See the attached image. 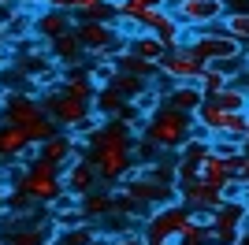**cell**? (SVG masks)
<instances>
[{
  "mask_svg": "<svg viewBox=\"0 0 249 245\" xmlns=\"http://www.w3.org/2000/svg\"><path fill=\"white\" fill-rule=\"evenodd\" d=\"M93 141V156L89 160L97 163V171H101V182H123L126 175L134 171V163H130V153H134V141H130V130L119 126V122H108L101 134L89 138Z\"/></svg>",
  "mask_w": 249,
  "mask_h": 245,
  "instance_id": "cell-1",
  "label": "cell"
},
{
  "mask_svg": "<svg viewBox=\"0 0 249 245\" xmlns=\"http://www.w3.org/2000/svg\"><path fill=\"white\" fill-rule=\"evenodd\" d=\"M194 134H197L194 115H182V112H175V108H160V112L149 115L145 126H142L145 145H153V149H160V153H178Z\"/></svg>",
  "mask_w": 249,
  "mask_h": 245,
  "instance_id": "cell-2",
  "label": "cell"
},
{
  "mask_svg": "<svg viewBox=\"0 0 249 245\" xmlns=\"http://www.w3.org/2000/svg\"><path fill=\"white\" fill-rule=\"evenodd\" d=\"M56 197H67V190H63V171L56 167V163L49 160H34L30 167H26V175H22L19 182V193H15V204H30V201H45L56 208Z\"/></svg>",
  "mask_w": 249,
  "mask_h": 245,
  "instance_id": "cell-3",
  "label": "cell"
},
{
  "mask_svg": "<svg viewBox=\"0 0 249 245\" xmlns=\"http://www.w3.org/2000/svg\"><path fill=\"white\" fill-rule=\"evenodd\" d=\"M190 208L178 201H167L160 204V208H153V212L145 215V230H142V242L145 245H178V238H182V227L190 223Z\"/></svg>",
  "mask_w": 249,
  "mask_h": 245,
  "instance_id": "cell-4",
  "label": "cell"
},
{
  "mask_svg": "<svg viewBox=\"0 0 249 245\" xmlns=\"http://www.w3.org/2000/svg\"><path fill=\"white\" fill-rule=\"evenodd\" d=\"M175 19L190 30H212L227 19V0H175Z\"/></svg>",
  "mask_w": 249,
  "mask_h": 245,
  "instance_id": "cell-5",
  "label": "cell"
},
{
  "mask_svg": "<svg viewBox=\"0 0 249 245\" xmlns=\"http://www.w3.org/2000/svg\"><path fill=\"white\" fill-rule=\"evenodd\" d=\"M41 104H45V115L56 122V130H67V134H74V126L93 112V104L74 101L71 93H63V89H49L41 97Z\"/></svg>",
  "mask_w": 249,
  "mask_h": 245,
  "instance_id": "cell-6",
  "label": "cell"
},
{
  "mask_svg": "<svg viewBox=\"0 0 249 245\" xmlns=\"http://www.w3.org/2000/svg\"><path fill=\"white\" fill-rule=\"evenodd\" d=\"M190 52H194V56L208 67V63H219V60L246 56V45L234 41L231 34H223V30H201L197 37H194V45H190Z\"/></svg>",
  "mask_w": 249,
  "mask_h": 245,
  "instance_id": "cell-7",
  "label": "cell"
},
{
  "mask_svg": "<svg viewBox=\"0 0 249 245\" xmlns=\"http://www.w3.org/2000/svg\"><path fill=\"white\" fill-rule=\"evenodd\" d=\"M156 71H160V78L167 86H197V78L205 74V63L190 49H167V56L160 60Z\"/></svg>",
  "mask_w": 249,
  "mask_h": 245,
  "instance_id": "cell-8",
  "label": "cell"
},
{
  "mask_svg": "<svg viewBox=\"0 0 249 245\" xmlns=\"http://www.w3.org/2000/svg\"><path fill=\"white\" fill-rule=\"evenodd\" d=\"M78 41H82L86 52H93L97 60H115L119 56V34H115V26H108V22H93V19H78Z\"/></svg>",
  "mask_w": 249,
  "mask_h": 245,
  "instance_id": "cell-9",
  "label": "cell"
},
{
  "mask_svg": "<svg viewBox=\"0 0 249 245\" xmlns=\"http://www.w3.org/2000/svg\"><path fill=\"white\" fill-rule=\"evenodd\" d=\"M97 186H101V171H97V163L89 156H78L71 167H63V190L74 197V201H82L86 193H93Z\"/></svg>",
  "mask_w": 249,
  "mask_h": 245,
  "instance_id": "cell-10",
  "label": "cell"
},
{
  "mask_svg": "<svg viewBox=\"0 0 249 245\" xmlns=\"http://www.w3.org/2000/svg\"><path fill=\"white\" fill-rule=\"evenodd\" d=\"M175 193L182 197V204H186L194 215H212V212H219L223 208V193L219 190H212V186H205V182H190V186H175Z\"/></svg>",
  "mask_w": 249,
  "mask_h": 245,
  "instance_id": "cell-11",
  "label": "cell"
},
{
  "mask_svg": "<svg viewBox=\"0 0 249 245\" xmlns=\"http://www.w3.org/2000/svg\"><path fill=\"white\" fill-rule=\"evenodd\" d=\"M45 119V104L30 93H15L4 101V126H30V122Z\"/></svg>",
  "mask_w": 249,
  "mask_h": 245,
  "instance_id": "cell-12",
  "label": "cell"
},
{
  "mask_svg": "<svg viewBox=\"0 0 249 245\" xmlns=\"http://www.w3.org/2000/svg\"><path fill=\"white\" fill-rule=\"evenodd\" d=\"M142 30L153 34V37H160L167 49H175L178 41H182V30H186V26L175 19V11H171V8H164V11H149L145 19H142Z\"/></svg>",
  "mask_w": 249,
  "mask_h": 245,
  "instance_id": "cell-13",
  "label": "cell"
},
{
  "mask_svg": "<svg viewBox=\"0 0 249 245\" xmlns=\"http://www.w3.org/2000/svg\"><path fill=\"white\" fill-rule=\"evenodd\" d=\"M74 26H78V19H74L71 11H52V8H41L37 15H34V30H37V37H41L45 45H52V41L63 37V34H71Z\"/></svg>",
  "mask_w": 249,
  "mask_h": 245,
  "instance_id": "cell-14",
  "label": "cell"
},
{
  "mask_svg": "<svg viewBox=\"0 0 249 245\" xmlns=\"http://www.w3.org/2000/svg\"><path fill=\"white\" fill-rule=\"evenodd\" d=\"M78 156H82V149H78V138H74V134H67V130H56L49 141L41 145V160L56 163L60 171H63V167H71Z\"/></svg>",
  "mask_w": 249,
  "mask_h": 245,
  "instance_id": "cell-15",
  "label": "cell"
},
{
  "mask_svg": "<svg viewBox=\"0 0 249 245\" xmlns=\"http://www.w3.org/2000/svg\"><path fill=\"white\" fill-rule=\"evenodd\" d=\"M49 227L56 230V234H71V230L86 227V215H82V208H78V201H74L71 193H67V201H60L56 208H52V219H49Z\"/></svg>",
  "mask_w": 249,
  "mask_h": 245,
  "instance_id": "cell-16",
  "label": "cell"
},
{
  "mask_svg": "<svg viewBox=\"0 0 249 245\" xmlns=\"http://www.w3.org/2000/svg\"><path fill=\"white\" fill-rule=\"evenodd\" d=\"M197 182H205V186H212V190H219V193H223V190L234 182V178H231V163L208 153L205 160H201V167H197Z\"/></svg>",
  "mask_w": 249,
  "mask_h": 245,
  "instance_id": "cell-17",
  "label": "cell"
},
{
  "mask_svg": "<svg viewBox=\"0 0 249 245\" xmlns=\"http://www.w3.org/2000/svg\"><path fill=\"white\" fill-rule=\"evenodd\" d=\"M123 49H126V52H134L138 60L153 63V67H160V60H164V56H167V45H164V41H160V37H153V34H145V30L138 34L134 41H126Z\"/></svg>",
  "mask_w": 249,
  "mask_h": 245,
  "instance_id": "cell-18",
  "label": "cell"
},
{
  "mask_svg": "<svg viewBox=\"0 0 249 245\" xmlns=\"http://www.w3.org/2000/svg\"><path fill=\"white\" fill-rule=\"evenodd\" d=\"M201 104H205V93H201L197 86H171L164 108H175V112H182V115H194Z\"/></svg>",
  "mask_w": 249,
  "mask_h": 245,
  "instance_id": "cell-19",
  "label": "cell"
},
{
  "mask_svg": "<svg viewBox=\"0 0 249 245\" xmlns=\"http://www.w3.org/2000/svg\"><path fill=\"white\" fill-rule=\"evenodd\" d=\"M49 52H52V60L56 63H63V67H74V63L82 60V41H78V30H71V34H63V37H56L49 45Z\"/></svg>",
  "mask_w": 249,
  "mask_h": 245,
  "instance_id": "cell-20",
  "label": "cell"
},
{
  "mask_svg": "<svg viewBox=\"0 0 249 245\" xmlns=\"http://www.w3.org/2000/svg\"><path fill=\"white\" fill-rule=\"evenodd\" d=\"M60 89H63V93H71L74 101H86V104H93V101H97V86H93V78H89V74H78V71L60 74Z\"/></svg>",
  "mask_w": 249,
  "mask_h": 245,
  "instance_id": "cell-21",
  "label": "cell"
},
{
  "mask_svg": "<svg viewBox=\"0 0 249 245\" xmlns=\"http://www.w3.org/2000/svg\"><path fill=\"white\" fill-rule=\"evenodd\" d=\"M115 71H119V74H130V78H142V82H149V86H153V74H160L153 63L138 60L134 52H126V49H119V56H115Z\"/></svg>",
  "mask_w": 249,
  "mask_h": 245,
  "instance_id": "cell-22",
  "label": "cell"
},
{
  "mask_svg": "<svg viewBox=\"0 0 249 245\" xmlns=\"http://www.w3.org/2000/svg\"><path fill=\"white\" fill-rule=\"evenodd\" d=\"M78 208H82L86 223H89V219H104V215L115 212V197L104 193V190H93V193H86L82 201H78Z\"/></svg>",
  "mask_w": 249,
  "mask_h": 245,
  "instance_id": "cell-23",
  "label": "cell"
},
{
  "mask_svg": "<svg viewBox=\"0 0 249 245\" xmlns=\"http://www.w3.org/2000/svg\"><path fill=\"white\" fill-rule=\"evenodd\" d=\"M164 8H171V0H115L119 19H134V22H142L149 11H164Z\"/></svg>",
  "mask_w": 249,
  "mask_h": 245,
  "instance_id": "cell-24",
  "label": "cell"
},
{
  "mask_svg": "<svg viewBox=\"0 0 249 245\" xmlns=\"http://www.w3.org/2000/svg\"><path fill=\"white\" fill-rule=\"evenodd\" d=\"M26 149H34L26 141V130L22 126H0V153L8 156V160H19Z\"/></svg>",
  "mask_w": 249,
  "mask_h": 245,
  "instance_id": "cell-25",
  "label": "cell"
},
{
  "mask_svg": "<svg viewBox=\"0 0 249 245\" xmlns=\"http://www.w3.org/2000/svg\"><path fill=\"white\" fill-rule=\"evenodd\" d=\"M52 230L49 223H34V227H19L15 234H11L8 245H52Z\"/></svg>",
  "mask_w": 249,
  "mask_h": 245,
  "instance_id": "cell-26",
  "label": "cell"
},
{
  "mask_svg": "<svg viewBox=\"0 0 249 245\" xmlns=\"http://www.w3.org/2000/svg\"><path fill=\"white\" fill-rule=\"evenodd\" d=\"M219 30L246 45V41H249V11H227V19L219 22Z\"/></svg>",
  "mask_w": 249,
  "mask_h": 245,
  "instance_id": "cell-27",
  "label": "cell"
},
{
  "mask_svg": "<svg viewBox=\"0 0 249 245\" xmlns=\"http://www.w3.org/2000/svg\"><path fill=\"white\" fill-rule=\"evenodd\" d=\"M178 245H208V223H205V215H190V223L182 227Z\"/></svg>",
  "mask_w": 249,
  "mask_h": 245,
  "instance_id": "cell-28",
  "label": "cell"
},
{
  "mask_svg": "<svg viewBox=\"0 0 249 245\" xmlns=\"http://www.w3.org/2000/svg\"><path fill=\"white\" fill-rule=\"evenodd\" d=\"M227 86H234V82H231V78H223V74H216V71H208V67H205V74L197 78V89L205 93V101L219 97V93L227 89Z\"/></svg>",
  "mask_w": 249,
  "mask_h": 245,
  "instance_id": "cell-29",
  "label": "cell"
},
{
  "mask_svg": "<svg viewBox=\"0 0 249 245\" xmlns=\"http://www.w3.org/2000/svg\"><path fill=\"white\" fill-rule=\"evenodd\" d=\"M208 145H212V156H219V160H238L242 156V141L238 138H208Z\"/></svg>",
  "mask_w": 249,
  "mask_h": 245,
  "instance_id": "cell-30",
  "label": "cell"
},
{
  "mask_svg": "<svg viewBox=\"0 0 249 245\" xmlns=\"http://www.w3.org/2000/svg\"><path fill=\"white\" fill-rule=\"evenodd\" d=\"M101 234H93V227H78V230H71V234H63L60 245H93Z\"/></svg>",
  "mask_w": 249,
  "mask_h": 245,
  "instance_id": "cell-31",
  "label": "cell"
},
{
  "mask_svg": "<svg viewBox=\"0 0 249 245\" xmlns=\"http://www.w3.org/2000/svg\"><path fill=\"white\" fill-rule=\"evenodd\" d=\"M231 178H234L242 190H249V156H238V160H231Z\"/></svg>",
  "mask_w": 249,
  "mask_h": 245,
  "instance_id": "cell-32",
  "label": "cell"
},
{
  "mask_svg": "<svg viewBox=\"0 0 249 245\" xmlns=\"http://www.w3.org/2000/svg\"><path fill=\"white\" fill-rule=\"evenodd\" d=\"M71 4L74 0H45V8H52V11H71Z\"/></svg>",
  "mask_w": 249,
  "mask_h": 245,
  "instance_id": "cell-33",
  "label": "cell"
},
{
  "mask_svg": "<svg viewBox=\"0 0 249 245\" xmlns=\"http://www.w3.org/2000/svg\"><path fill=\"white\" fill-rule=\"evenodd\" d=\"M15 4H22V8H45V0H15Z\"/></svg>",
  "mask_w": 249,
  "mask_h": 245,
  "instance_id": "cell-34",
  "label": "cell"
},
{
  "mask_svg": "<svg viewBox=\"0 0 249 245\" xmlns=\"http://www.w3.org/2000/svg\"><path fill=\"white\" fill-rule=\"evenodd\" d=\"M242 204H246V208H249V190H242Z\"/></svg>",
  "mask_w": 249,
  "mask_h": 245,
  "instance_id": "cell-35",
  "label": "cell"
},
{
  "mask_svg": "<svg viewBox=\"0 0 249 245\" xmlns=\"http://www.w3.org/2000/svg\"><path fill=\"white\" fill-rule=\"evenodd\" d=\"M242 63H246V74H249V49H246V60H242Z\"/></svg>",
  "mask_w": 249,
  "mask_h": 245,
  "instance_id": "cell-36",
  "label": "cell"
},
{
  "mask_svg": "<svg viewBox=\"0 0 249 245\" xmlns=\"http://www.w3.org/2000/svg\"><path fill=\"white\" fill-rule=\"evenodd\" d=\"M97 4H115V0H97Z\"/></svg>",
  "mask_w": 249,
  "mask_h": 245,
  "instance_id": "cell-37",
  "label": "cell"
},
{
  "mask_svg": "<svg viewBox=\"0 0 249 245\" xmlns=\"http://www.w3.org/2000/svg\"><path fill=\"white\" fill-rule=\"evenodd\" d=\"M4 160H8V156H4V153H0V163H4Z\"/></svg>",
  "mask_w": 249,
  "mask_h": 245,
  "instance_id": "cell-38",
  "label": "cell"
}]
</instances>
